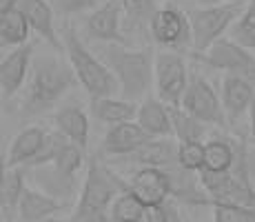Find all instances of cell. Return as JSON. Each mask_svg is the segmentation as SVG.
Listing matches in <instances>:
<instances>
[{"label": "cell", "instance_id": "44dd1931", "mask_svg": "<svg viewBox=\"0 0 255 222\" xmlns=\"http://www.w3.org/2000/svg\"><path fill=\"white\" fill-rule=\"evenodd\" d=\"M47 133L42 127H27L13 138L11 147H9V158L7 167H27L33 158L38 156V151L42 149L47 140Z\"/></svg>", "mask_w": 255, "mask_h": 222}, {"label": "cell", "instance_id": "4fadbf2b", "mask_svg": "<svg viewBox=\"0 0 255 222\" xmlns=\"http://www.w3.org/2000/svg\"><path fill=\"white\" fill-rule=\"evenodd\" d=\"M131 194H135L144 205H162L171 198L169 174L160 167H140L129 180Z\"/></svg>", "mask_w": 255, "mask_h": 222}, {"label": "cell", "instance_id": "8fae6325", "mask_svg": "<svg viewBox=\"0 0 255 222\" xmlns=\"http://www.w3.org/2000/svg\"><path fill=\"white\" fill-rule=\"evenodd\" d=\"M122 18H125V2L122 0H107L98 9H93L87 18V33L100 42H122L127 36L122 33Z\"/></svg>", "mask_w": 255, "mask_h": 222}, {"label": "cell", "instance_id": "7a4b0ae2", "mask_svg": "<svg viewBox=\"0 0 255 222\" xmlns=\"http://www.w3.org/2000/svg\"><path fill=\"white\" fill-rule=\"evenodd\" d=\"M96 53L116 76L122 98L140 102L151 96L155 85V53L151 47L129 49L122 42H100Z\"/></svg>", "mask_w": 255, "mask_h": 222}, {"label": "cell", "instance_id": "7402d4cb", "mask_svg": "<svg viewBox=\"0 0 255 222\" xmlns=\"http://www.w3.org/2000/svg\"><path fill=\"white\" fill-rule=\"evenodd\" d=\"M24 167H7L2 169V185H0V202H2L4 222L18 220V205L24 194Z\"/></svg>", "mask_w": 255, "mask_h": 222}, {"label": "cell", "instance_id": "60d3db41", "mask_svg": "<svg viewBox=\"0 0 255 222\" xmlns=\"http://www.w3.org/2000/svg\"><path fill=\"white\" fill-rule=\"evenodd\" d=\"M42 222H65V220H56V218H47V220H42Z\"/></svg>", "mask_w": 255, "mask_h": 222}, {"label": "cell", "instance_id": "cb8c5ba5", "mask_svg": "<svg viewBox=\"0 0 255 222\" xmlns=\"http://www.w3.org/2000/svg\"><path fill=\"white\" fill-rule=\"evenodd\" d=\"M53 122H56V129L65 133L71 142L87 149V145H89V118L80 107L69 105L58 109L53 113Z\"/></svg>", "mask_w": 255, "mask_h": 222}, {"label": "cell", "instance_id": "b9f144b4", "mask_svg": "<svg viewBox=\"0 0 255 222\" xmlns=\"http://www.w3.org/2000/svg\"><path fill=\"white\" fill-rule=\"evenodd\" d=\"M227 2H240V0H227Z\"/></svg>", "mask_w": 255, "mask_h": 222}, {"label": "cell", "instance_id": "5b68a950", "mask_svg": "<svg viewBox=\"0 0 255 222\" xmlns=\"http://www.w3.org/2000/svg\"><path fill=\"white\" fill-rule=\"evenodd\" d=\"M240 2H220L207 4V7L191 9L189 20L191 31H193V51H207L218 38L231 29V24L240 18Z\"/></svg>", "mask_w": 255, "mask_h": 222}, {"label": "cell", "instance_id": "e0dca14e", "mask_svg": "<svg viewBox=\"0 0 255 222\" xmlns=\"http://www.w3.org/2000/svg\"><path fill=\"white\" fill-rule=\"evenodd\" d=\"M18 7H20L22 13L27 16L31 29L53 51L56 53L65 51V40H60V36H58V31H56V24H53V4H49L47 0H20Z\"/></svg>", "mask_w": 255, "mask_h": 222}, {"label": "cell", "instance_id": "d6a6232c", "mask_svg": "<svg viewBox=\"0 0 255 222\" xmlns=\"http://www.w3.org/2000/svg\"><path fill=\"white\" fill-rule=\"evenodd\" d=\"M82 162H85V149L78 147L76 142H69V145L60 151V156L56 158L53 167H56L58 171H62V174L76 178V174L82 169Z\"/></svg>", "mask_w": 255, "mask_h": 222}, {"label": "cell", "instance_id": "f35d334b", "mask_svg": "<svg viewBox=\"0 0 255 222\" xmlns=\"http://www.w3.org/2000/svg\"><path fill=\"white\" fill-rule=\"evenodd\" d=\"M87 222H116V220L111 218L109 214H105V216H98V218H91V220H87Z\"/></svg>", "mask_w": 255, "mask_h": 222}, {"label": "cell", "instance_id": "d6986e66", "mask_svg": "<svg viewBox=\"0 0 255 222\" xmlns=\"http://www.w3.org/2000/svg\"><path fill=\"white\" fill-rule=\"evenodd\" d=\"M65 207V202L53 198V196L45 194L27 187L18 205V222H42L47 218H53L58 211Z\"/></svg>", "mask_w": 255, "mask_h": 222}, {"label": "cell", "instance_id": "6da1fadb", "mask_svg": "<svg viewBox=\"0 0 255 222\" xmlns=\"http://www.w3.org/2000/svg\"><path fill=\"white\" fill-rule=\"evenodd\" d=\"M78 85V76L73 71L69 58L60 56H38L31 62L24 96L20 100V116L36 118L51 111L65 93Z\"/></svg>", "mask_w": 255, "mask_h": 222}, {"label": "cell", "instance_id": "74e56055", "mask_svg": "<svg viewBox=\"0 0 255 222\" xmlns=\"http://www.w3.org/2000/svg\"><path fill=\"white\" fill-rule=\"evenodd\" d=\"M249 118H251V140H253V145H255V102H253L251 111H249Z\"/></svg>", "mask_w": 255, "mask_h": 222}, {"label": "cell", "instance_id": "d4e9b609", "mask_svg": "<svg viewBox=\"0 0 255 222\" xmlns=\"http://www.w3.org/2000/svg\"><path fill=\"white\" fill-rule=\"evenodd\" d=\"M33 174H36V180L40 182L42 191L58 200H69L76 194V178L58 171L53 165H42V167H33Z\"/></svg>", "mask_w": 255, "mask_h": 222}, {"label": "cell", "instance_id": "2e32d148", "mask_svg": "<svg viewBox=\"0 0 255 222\" xmlns=\"http://www.w3.org/2000/svg\"><path fill=\"white\" fill-rule=\"evenodd\" d=\"M109 162H131L138 167H166L178 162V145L171 138H153L146 145H142L140 149H135L133 154L122 156V158H109Z\"/></svg>", "mask_w": 255, "mask_h": 222}, {"label": "cell", "instance_id": "f546056e", "mask_svg": "<svg viewBox=\"0 0 255 222\" xmlns=\"http://www.w3.org/2000/svg\"><path fill=\"white\" fill-rule=\"evenodd\" d=\"M142 209H144V202H142L135 194H131V189L118 194V198L111 205L109 216L116 222H138L142 216Z\"/></svg>", "mask_w": 255, "mask_h": 222}, {"label": "cell", "instance_id": "ab89813d", "mask_svg": "<svg viewBox=\"0 0 255 222\" xmlns=\"http://www.w3.org/2000/svg\"><path fill=\"white\" fill-rule=\"evenodd\" d=\"M200 2H202V4H220L222 0H200Z\"/></svg>", "mask_w": 255, "mask_h": 222}, {"label": "cell", "instance_id": "8d00e7d4", "mask_svg": "<svg viewBox=\"0 0 255 222\" xmlns=\"http://www.w3.org/2000/svg\"><path fill=\"white\" fill-rule=\"evenodd\" d=\"M20 4V0H0V11H9V9H16Z\"/></svg>", "mask_w": 255, "mask_h": 222}, {"label": "cell", "instance_id": "8992f818", "mask_svg": "<svg viewBox=\"0 0 255 222\" xmlns=\"http://www.w3.org/2000/svg\"><path fill=\"white\" fill-rule=\"evenodd\" d=\"M189 69L184 62V53L178 51H160L155 53V93L169 107L182 105V96L189 85Z\"/></svg>", "mask_w": 255, "mask_h": 222}, {"label": "cell", "instance_id": "4316f807", "mask_svg": "<svg viewBox=\"0 0 255 222\" xmlns=\"http://www.w3.org/2000/svg\"><path fill=\"white\" fill-rule=\"evenodd\" d=\"M235 154H238V142L224 140V138H213L207 142V156H204L202 169L211 171H227L233 167Z\"/></svg>", "mask_w": 255, "mask_h": 222}, {"label": "cell", "instance_id": "ffe728a7", "mask_svg": "<svg viewBox=\"0 0 255 222\" xmlns=\"http://www.w3.org/2000/svg\"><path fill=\"white\" fill-rule=\"evenodd\" d=\"M138 102L127 100V98H114V96H102L91 98L89 113L96 120L107 122V125H118V122H129L138 118Z\"/></svg>", "mask_w": 255, "mask_h": 222}, {"label": "cell", "instance_id": "e575fe53", "mask_svg": "<svg viewBox=\"0 0 255 222\" xmlns=\"http://www.w3.org/2000/svg\"><path fill=\"white\" fill-rule=\"evenodd\" d=\"M102 2H107V0H51L53 9H56L58 13H65V16L89 11V9H98Z\"/></svg>", "mask_w": 255, "mask_h": 222}, {"label": "cell", "instance_id": "9c48e42d", "mask_svg": "<svg viewBox=\"0 0 255 222\" xmlns=\"http://www.w3.org/2000/svg\"><path fill=\"white\" fill-rule=\"evenodd\" d=\"M193 58L213 69H222L227 73H240V76H247L255 69V56L251 53V49L224 36L218 38L207 51H193Z\"/></svg>", "mask_w": 255, "mask_h": 222}, {"label": "cell", "instance_id": "5bb4252c", "mask_svg": "<svg viewBox=\"0 0 255 222\" xmlns=\"http://www.w3.org/2000/svg\"><path fill=\"white\" fill-rule=\"evenodd\" d=\"M166 174L171 180V198L180 205H213L211 196L202 187L200 171L184 169L180 162L166 167Z\"/></svg>", "mask_w": 255, "mask_h": 222}, {"label": "cell", "instance_id": "1f68e13d", "mask_svg": "<svg viewBox=\"0 0 255 222\" xmlns=\"http://www.w3.org/2000/svg\"><path fill=\"white\" fill-rule=\"evenodd\" d=\"M204 156H207V142L202 140L178 142V162L184 169L200 171L204 167Z\"/></svg>", "mask_w": 255, "mask_h": 222}, {"label": "cell", "instance_id": "277c9868", "mask_svg": "<svg viewBox=\"0 0 255 222\" xmlns=\"http://www.w3.org/2000/svg\"><path fill=\"white\" fill-rule=\"evenodd\" d=\"M65 53L69 58L73 71L78 76V82L85 87V91L91 98H102V96H116L120 93V85H118L116 76L111 73V69L102 62V58L98 53H93L91 49H87V44L80 40L78 31L67 24L65 27Z\"/></svg>", "mask_w": 255, "mask_h": 222}, {"label": "cell", "instance_id": "603a6c76", "mask_svg": "<svg viewBox=\"0 0 255 222\" xmlns=\"http://www.w3.org/2000/svg\"><path fill=\"white\" fill-rule=\"evenodd\" d=\"M155 0H125V18H122V29L127 33L140 40L151 38V18L155 13Z\"/></svg>", "mask_w": 255, "mask_h": 222}, {"label": "cell", "instance_id": "ac0fdd59", "mask_svg": "<svg viewBox=\"0 0 255 222\" xmlns=\"http://www.w3.org/2000/svg\"><path fill=\"white\" fill-rule=\"evenodd\" d=\"M135 122L144 131H149L153 138H171L173 133V118H171V107L158 96H146L140 100L138 118Z\"/></svg>", "mask_w": 255, "mask_h": 222}, {"label": "cell", "instance_id": "3957f363", "mask_svg": "<svg viewBox=\"0 0 255 222\" xmlns=\"http://www.w3.org/2000/svg\"><path fill=\"white\" fill-rule=\"evenodd\" d=\"M100 158V154L89 158L85 185H82L80 198L73 211V222H87L98 216H105L111 209L118 194L129 189V182H125L116 174V167L102 162Z\"/></svg>", "mask_w": 255, "mask_h": 222}, {"label": "cell", "instance_id": "d590c367", "mask_svg": "<svg viewBox=\"0 0 255 222\" xmlns=\"http://www.w3.org/2000/svg\"><path fill=\"white\" fill-rule=\"evenodd\" d=\"M138 222H169V214H166V205H144L142 216Z\"/></svg>", "mask_w": 255, "mask_h": 222}, {"label": "cell", "instance_id": "9a60e30c", "mask_svg": "<svg viewBox=\"0 0 255 222\" xmlns=\"http://www.w3.org/2000/svg\"><path fill=\"white\" fill-rule=\"evenodd\" d=\"M222 107L227 111L229 120H238L242 118L247 111H251L253 102H255V87L251 85V80L240 73H227L222 80Z\"/></svg>", "mask_w": 255, "mask_h": 222}, {"label": "cell", "instance_id": "4dcf8cb0", "mask_svg": "<svg viewBox=\"0 0 255 222\" xmlns=\"http://www.w3.org/2000/svg\"><path fill=\"white\" fill-rule=\"evenodd\" d=\"M69 138L65 136L62 131H51V133H47V140H45V145H42V149L38 151V156L33 158L31 162H29L24 169H33V167H42V165H53L56 162V158L60 156V151L65 149L67 145H69Z\"/></svg>", "mask_w": 255, "mask_h": 222}, {"label": "cell", "instance_id": "83f0119b", "mask_svg": "<svg viewBox=\"0 0 255 222\" xmlns=\"http://www.w3.org/2000/svg\"><path fill=\"white\" fill-rule=\"evenodd\" d=\"M171 118H173V133L178 142H189V140H202L207 133V122L195 118L182 107H171Z\"/></svg>", "mask_w": 255, "mask_h": 222}, {"label": "cell", "instance_id": "484cf974", "mask_svg": "<svg viewBox=\"0 0 255 222\" xmlns=\"http://www.w3.org/2000/svg\"><path fill=\"white\" fill-rule=\"evenodd\" d=\"M29 29H31V24L20 7L0 11V42H2V47L24 44L29 40Z\"/></svg>", "mask_w": 255, "mask_h": 222}, {"label": "cell", "instance_id": "7c38bea8", "mask_svg": "<svg viewBox=\"0 0 255 222\" xmlns=\"http://www.w3.org/2000/svg\"><path fill=\"white\" fill-rule=\"evenodd\" d=\"M149 140H153L149 131H144L135 120L129 122H118L107 129L105 138L100 145V156L102 158H122L133 154L135 149H140L142 145H146Z\"/></svg>", "mask_w": 255, "mask_h": 222}, {"label": "cell", "instance_id": "836d02e7", "mask_svg": "<svg viewBox=\"0 0 255 222\" xmlns=\"http://www.w3.org/2000/svg\"><path fill=\"white\" fill-rule=\"evenodd\" d=\"M213 222H247L249 207L227 205V202H213Z\"/></svg>", "mask_w": 255, "mask_h": 222}, {"label": "cell", "instance_id": "7bdbcfd3", "mask_svg": "<svg viewBox=\"0 0 255 222\" xmlns=\"http://www.w3.org/2000/svg\"><path fill=\"white\" fill-rule=\"evenodd\" d=\"M122 2H125V0H122Z\"/></svg>", "mask_w": 255, "mask_h": 222}, {"label": "cell", "instance_id": "30bf717a", "mask_svg": "<svg viewBox=\"0 0 255 222\" xmlns=\"http://www.w3.org/2000/svg\"><path fill=\"white\" fill-rule=\"evenodd\" d=\"M33 51H36V42L27 40L24 44L13 47L2 58V62H0V91H2L4 100L13 98L27 85V78L33 62Z\"/></svg>", "mask_w": 255, "mask_h": 222}, {"label": "cell", "instance_id": "52a82bcc", "mask_svg": "<svg viewBox=\"0 0 255 222\" xmlns=\"http://www.w3.org/2000/svg\"><path fill=\"white\" fill-rule=\"evenodd\" d=\"M151 38L171 51L189 53L193 49V31H191L189 13L175 7L155 9L153 18H151Z\"/></svg>", "mask_w": 255, "mask_h": 222}, {"label": "cell", "instance_id": "f1b7e54d", "mask_svg": "<svg viewBox=\"0 0 255 222\" xmlns=\"http://www.w3.org/2000/svg\"><path fill=\"white\" fill-rule=\"evenodd\" d=\"M231 38L235 42H240L247 49H255V0H249V4L244 7V11L240 13V18L231 24L229 29Z\"/></svg>", "mask_w": 255, "mask_h": 222}, {"label": "cell", "instance_id": "ba28073f", "mask_svg": "<svg viewBox=\"0 0 255 222\" xmlns=\"http://www.w3.org/2000/svg\"><path fill=\"white\" fill-rule=\"evenodd\" d=\"M180 107L189 113H193L195 118H200L207 125H218V127L227 125V111L222 107V98L215 93V89L200 73H191Z\"/></svg>", "mask_w": 255, "mask_h": 222}]
</instances>
